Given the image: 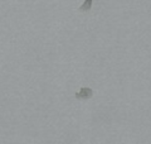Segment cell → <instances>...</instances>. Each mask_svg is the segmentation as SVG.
Here are the masks:
<instances>
[{
	"instance_id": "cell-1",
	"label": "cell",
	"mask_w": 151,
	"mask_h": 144,
	"mask_svg": "<svg viewBox=\"0 0 151 144\" xmlns=\"http://www.w3.org/2000/svg\"><path fill=\"white\" fill-rule=\"evenodd\" d=\"M74 96L78 100H88L93 96V90L91 87H82L78 92L74 94Z\"/></svg>"
},
{
	"instance_id": "cell-2",
	"label": "cell",
	"mask_w": 151,
	"mask_h": 144,
	"mask_svg": "<svg viewBox=\"0 0 151 144\" xmlns=\"http://www.w3.org/2000/svg\"><path fill=\"white\" fill-rule=\"evenodd\" d=\"M92 3H93V0H84V3L79 7V12H82V13L89 12L91 8H92Z\"/></svg>"
}]
</instances>
